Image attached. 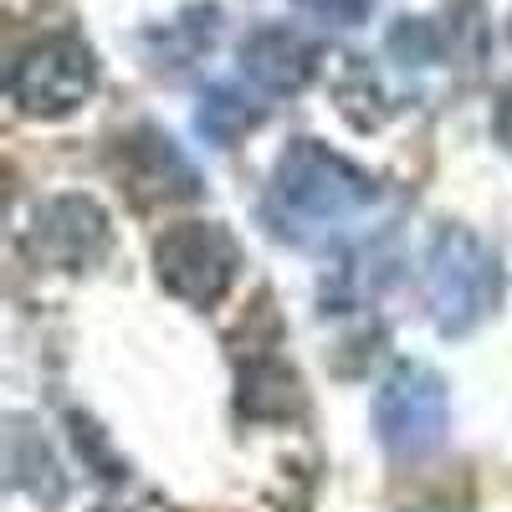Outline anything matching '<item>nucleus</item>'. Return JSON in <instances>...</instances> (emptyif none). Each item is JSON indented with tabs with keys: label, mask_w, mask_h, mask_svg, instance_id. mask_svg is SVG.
<instances>
[{
	"label": "nucleus",
	"mask_w": 512,
	"mask_h": 512,
	"mask_svg": "<svg viewBox=\"0 0 512 512\" xmlns=\"http://www.w3.org/2000/svg\"><path fill=\"white\" fill-rule=\"evenodd\" d=\"M379 205L374 175L318 139H292L267 185V226L292 246H328Z\"/></svg>",
	"instance_id": "nucleus-1"
},
{
	"label": "nucleus",
	"mask_w": 512,
	"mask_h": 512,
	"mask_svg": "<svg viewBox=\"0 0 512 512\" xmlns=\"http://www.w3.org/2000/svg\"><path fill=\"white\" fill-rule=\"evenodd\" d=\"M420 287H425L431 323H436L446 338L472 333L477 323H487V313L497 308V297H502L497 251H492L487 241H477L472 231L446 226V231H436L431 251H425Z\"/></svg>",
	"instance_id": "nucleus-2"
},
{
	"label": "nucleus",
	"mask_w": 512,
	"mask_h": 512,
	"mask_svg": "<svg viewBox=\"0 0 512 512\" xmlns=\"http://www.w3.org/2000/svg\"><path fill=\"white\" fill-rule=\"evenodd\" d=\"M154 272L169 297L190 308H216L241 272V246L221 221H180L154 241Z\"/></svg>",
	"instance_id": "nucleus-3"
},
{
	"label": "nucleus",
	"mask_w": 512,
	"mask_h": 512,
	"mask_svg": "<svg viewBox=\"0 0 512 512\" xmlns=\"http://www.w3.org/2000/svg\"><path fill=\"white\" fill-rule=\"evenodd\" d=\"M446 420H451V400H446V379L436 369L395 364L379 379L374 431H379V446L390 456H400V461L431 456L446 441Z\"/></svg>",
	"instance_id": "nucleus-4"
},
{
	"label": "nucleus",
	"mask_w": 512,
	"mask_h": 512,
	"mask_svg": "<svg viewBox=\"0 0 512 512\" xmlns=\"http://www.w3.org/2000/svg\"><path fill=\"white\" fill-rule=\"evenodd\" d=\"M98 88V57L77 36H47L26 47L6 77V93L26 118H62Z\"/></svg>",
	"instance_id": "nucleus-5"
},
{
	"label": "nucleus",
	"mask_w": 512,
	"mask_h": 512,
	"mask_svg": "<svg viewBox=\"0 0 512 512\" xmlns=\"http://www.w3.org/2000/svg\"><path fill=\"white\" fill-rule=\"evenodd\" d=\"M26 251L41 267L57 272H88L108 251V210L93 195H52L36 205L26 226Z\"/></svg>",
	"instance_id": "nucleus-6"
},
{
	"label": "nucleus",
	"mask_w": 512,
	"mask_h": 512,
	"mask_svg": "<svg viewBox=\"0 0 512 512\" xmlns=\"http://www.w3.org/2000/svg\"><path fill=\"white\" fill-rule=\"evenodd\" d=\"M236 57H241V77L262 98L303 93L308 82L318 77V67H323V47H318V41L308 31H297V26H282V21L251 26Z\"/></svg>",
	"instance_id": "nucleus-7"
},
{
	"label": "nucleus",
	"mask_w": 512,
	"mask_h": 512,
	"mask_svg": "<svg viewBox=\"0 0 512 512\" xmlns=\"http://www.w3.org/2000/svg\"><path fill=\"white\" fill-rule=\"evenodd\" d=\"M123 180L134 185L139 200H190L200 195V175L195 164L180 154V144L159 134V128H139L123 139Z\"/></svg>",
	"instance_id": "nucleus-8"
},
{
	"label": "nucleus",
	"mask_w": 512,
	"mask_h": 512,
	"mask_svg": "<svg viewBox=\"0 0 512 512\" xmlns=\"http://www.w3.org/2000/svg\"><path fill=\"white\" fill-rule=\"evenodd\" d=\"M262 103H256L251 93L231 88V82H216V88H205L200 93V108H195V128H200V139L205 144H216V149H231L241 134H251L256 123H262Z\"/></svg>",
	"instance_id": "nucleus-9"
},
{
	"label": "nucleus",
	"mask_w": 512,
	"mask_h": 512,
	"mask_svg": "<svg viewBox=\"0 0 512 512\" xmlns=\"http://www.w3.org/2000/svg\"><path fill=\"white\" fill-rule=\"evenodd\" d=\"M216 31H221V11L216 6H190L185 16L149 31V52L159 57V67H190L195 57L210 52Z\"/></svg>",
	"instance_id": "nucleus-10"
},
{
	"label": "nucleus",
	"mask_w": 512,
	"mask_h": 512,
	"mask_svg": "<svg viewBox=\"0 0 512 512\" xmlns=\"http://www.w3.org/2000/svg\"><path fill=\"white\" fill-rule=\"evenodd\" d=\"M11 482L21 492H31L36 502H62V492H67V477H62L57 456L41 446L21 420L11 425Z\"/></svg>",
	"instance_id": "nucleus-11"
},
{
	"label": "nucleus",
	"mask_w": 512,
	"mask_h": 512,
	"mask_svg": "<svg viewBox=\"0 0 512 512\" xmlns=\"http://www.w3.org/2000/svg\"><path fill=\"white\" fill-rule=\"evenodd\" d=\"M390 52L405 62V67H436L441 52H446V36L436 21H425V16H405L390 26Z\"/></svg>",
	"instance_id": "nucleus-12"
},
{
	"label": "nucleus",
	"mask_w": 512,
	"mask_h": 512,
	"mask_svg": "<svg viewBox=\"0 0 512 512\" xmlns=\"http://www.w3.org/2000/svg\"><path fill=\"white\" fill-rule=\"evenodd\" d=\"M292 6H303V11H308V16H318L323 26L349 31V26H364V21H369L374 0H292Z\"/></svg>",
	"instance_id": "nucleus-13"
},
{
	"label": "nucleus",
	"mask_w": 512,
	"mask_h": 512,
	"mask_svg": "<svg viewBox=\"0 0 512 512\" xmlns=\"http://www.w3.org/2000/svg\"><path fill=\"white\" fill-rule=\"evenodd\" d=\"M497 134L512 149V93H502V103H497Z\"/></svg>",
	"instance_id": "nucleus-14"
},
{
	"label": "nucleus",
	"mask_w": 512,
	"mask_h": 512,
	"mask_svg": "<svg viewBox=\"0 0 512 512\" xmlns=\"http://www.w3.org/2000/svg\"><path fill=\"white\" fill-rule=\"evenodd\" d=\"M98 512H128V507H98Z\"/></svg>",
	"instance_id": "nucleus-15"
},
{
	"label": "nucleus",
	"mask_w": 512,
	"mask_h": 512,
	"mask_svg": "<svg viewBox=\"0 0 512 512\" xmlns=\"http://www.w3.org/2000/svg\"><path fill=\"white\" fill-rule=\"evenodd\" d=\"M420 512H446V507H420Z\"/></svg>",
	"instance_id": "nucleus-16"
}]
</instances>
